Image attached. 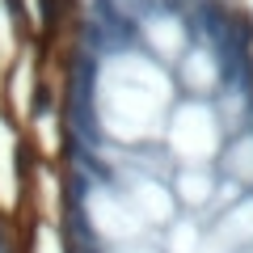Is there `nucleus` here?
<instances>
[{"mask_svg": "<svg viewBox=\"0 0 253 253\" xmlns=\"http://www.w3.org/2000/svg\"><path fill=\"white\" fill-rule=\"evenodd\" d=\"M34 51L26 144L59 253H253V21L194 0L152 55L110 0H72Z\"/></svg>", "mask_w": 253, "mask_h": 253, "instance_id": "nucleus-1", "label": "nucleus"}, {"mask_svg": "<svg viewBox=\"0 0 253 253\" xmlns=\"http://www.w3.org/2000/svg\"><path fill=\"white\" fill-rule=\"evenodd\" d=\"M34 207H38L34 156L9 173L0 165V253H34V232H38Z\"/></svg>", "mask_w": 253, "mask_h": 253, "instance_id": "nucleus-2", "label": "nucleus"}]
</instances>
